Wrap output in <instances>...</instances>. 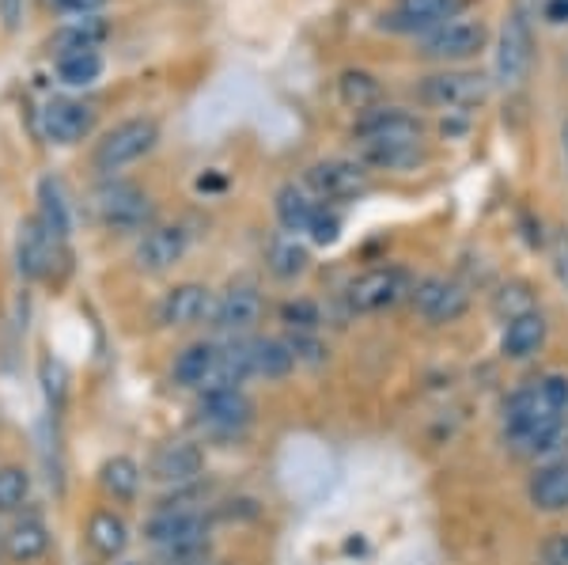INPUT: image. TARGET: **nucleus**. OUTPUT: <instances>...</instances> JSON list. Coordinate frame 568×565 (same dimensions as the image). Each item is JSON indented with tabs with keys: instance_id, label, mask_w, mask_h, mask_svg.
<instances>
[{
	"instance_id": "nucleus-23",
	"label": "nucleus",
	"mask_w": 568,
	"mask_h": 565,
	"mask_svg": "<svg viewBox=\"0 0 568 565\" xmlns=\"http://www.w3.org/2000/svg\"><path fill=\"white\" fill-rule=\"evenodd\" d=\"M246 345V364H251V376L262 380H284L292 369H296V353H292L288 342L281 339H251Z\"/></svg>"
},
{
	"instance_id": "nucleus-32",
	"label": "nucleus",
	"mask_w": 568,
	"mask_h": 565,
	"mask_svg": "<svg viewBox=\"0 0 568 565\" xmlns=\"http://www.w3.org/2000/svg\"><path fill=\"white\" fill-rule=\"evenodd\" d=\"M58 77H61V84H69V88H91L103 77V53L99 50L65 53V58H58Z\"/></svg>"
},
{
	"instance_id": "nucleus-20",
	"label": "nucleus",
	"mask_w": 568,
	"mask_h": 565,
	"mask_svg": "<svg viewBox=\"0 0 568 565\" xmlns=\"http://www.w3.org/2000/svg\"><path fill=\"white\" fill-rule=\"evenodd\" d=\"M546 334H549L546 315L538 312V307H535V312H524V315H516V319H508V323H504L500 353L508 361H530L546 345Z\"/></svg>"
},
{
	"instance_id": "nucleus-24",
	"label": "nucleus",
	"mask_w": 568,
	"mask_h": 565,
	"mask_svg": "<svg viewBox=\"0 0 568 565\" xmlns=\"http://www.w3.org/2000/svg\"><path fill=\"white\" fill-rule=\"evenodd\" d=\"M50 551V527L39 516H20L4 532V554L12 562H39Z\"/></svg>"
},
{
	"instance_id": "nucleus-25",
	"label": "nucleus",
	"mask_w": 568,
	"mask_h": 565,
	"mask_svg": "<svg viewBox=\"0 0 568 565\" xmlns=\"http://www.w3.org/2000/svg\"><path fill=\"white\" fill-rule=\"evenodd\" d=\"M216 357H220V345L213 342H194L186 345V350L175 357V369H171V380H175L179 387H209V380H213L216 372Z\"/></svg>"
},
{
	"instance_id": "nucleus-8",
	"label": "nucleus",
	"mask_w": 568,
	"mask_h": 565,
	"mask_svg": "<svg viewBox=\"0 0 568 565\" xmlns=\"http://www.w3.org/2000/svg\"><path fill=\"white\" fill-rule=\"evenodd\" d=\"M304 182L318 202H353V198H361L372 186L368 168L361 160H345V157L311 163Z\"/></svg>"
},
{
	"instance_id": "nucleus-9",
	"label": "nucleus",
	"mask_w": 568,
	"mask_h": 565,
	"mask_svg": "<svg viewBox=\"0 0 568 565\" xmlns=\"http://www.w3.org/2000/svg\"><path fill=\"white\" fill-rule=\"evenodd\" d=\"M466 12V0H394V8L383 16V31H394V34H425L439 31L444 23L459 20Z\"/></svg>"
},
{
	"instance_id": "nucleus-44",
	"label": "nucleus",
	"mask_w": 568,
	"mask_h": 565,
	"mask_svg": "<svg viewBox=\"0 0 568 565\" xmlns=\"http://www.w3.org/2000/svg\"><path fill=\"white\" fill-rule=\"evenodd\" d=\"M561 137H565V157H568V122H565V133Z\"/></svg>"
},
{
	"instance_id": "nucleus-4",
	"label": "nucleus",
	"mask_w": 568,
	"mask_h": 565,
	"mask_svg": "<svg viewBox=\"0 0 568 565\" xmlns=\"http://www.w3.org/2000/svg\"><path fill=\"white\" fill-rule=\"evenodd\" d=\"M155 141H160V125H155L152 118H130V122L103 133V141L91 152V163H95V171H103V175H118L122 168L149 157L155 149Z\"/></svg>"
},
{
	"instance_id": "nucleus-34",
	"label": "nucleus",
	"mask_w": 568,
	"mask_h": 565,
	"mask_svg": "<svg viewBox=\"0 0 568 565\" xmlns=\"http://www.w3.org/2000/svg\"><path fill=\"white\" fill-rule=\"evenodd\" d=\"M213 562V543L197 539V543H175V546H160L155 551V565H209Z\"/></svg>"
},
{
	"instance_id": "nucleus-3",
	"label": "nucleus",
	"mask_w": 568,
	"mask_h": 565,
	"mask_svg": "<svg viewBox=\"0 0 568 565\" xmlns=\"http://www.w3.org/2000/svg\"><path fill=\"white\" fill-rule=\"evenodd\" d=\"M95 213L103 228L110 232H149L155 224V205L152 198L144 194L141 186H133V182H122V179H110L103 186L95 190Z\"/></svg>"
},
{
	"instance_id": "nucleus-36",
	"label": "nucleus",
	"mask_w": 568,
	"mask_h": 565,
	"mask_svg": "<svg viewBox=\"0 0 568 565\" xmlns=\"http://www.w3.org/2000/svg\"><path fill=\"white\" fill-rule=\"evenodd\" d=\"M42 387H45V398H50L53 410L65 406V395H69V372L61 361H42Z\"/></svg>"
},
{
	"instance_id": "nucleus-15",
	"label": "nucleus",
	"mask_w": 568,
	"mask_h": 565,
	"mask_svg": "<svg viewBox=\"0 0 568 565\" xmlns=\"http://www.w3.org/2000/svg\"><path fill=\"white\" fill-rule=\"evenodd\" d=\"M61 248H65V243L45 232L39 216L23 221L20 235H16V262H20V273L31 281H50L53 266L61 262Z\"/></svg>"
},
{
	"instance_id": "nucleus-43",
	"label": "nucleus",
	"mask_w": 568,
	"mask_h": 565,
	"mask_svg": "<svg viewBox=\"0 0 568 565\" xmlns=\"http://www.w3.org/2000/svg\"><path fill=\"white\" fill-rule=\"evenodd\" d=\"M546 20L549 23H565L568 20V0H546Z\"/></svg>"
},
{
	"instance_id": "nucleus-28",
	"label": "nucleus",
	"mask_w": 568,
	"mask_h": 565,
	"mask_svg": "<svg viewBox=\"0 0 568 565\" xmlns=\"http://www.w3.org/2000/svg\"><path fill=\"white\" fill-rule=\"evenodd\" d=\"M99 486H103L106 497L130 505L141 494V467H136V460H130V455H110L103 467H99Z\"/></svg>"
},
{
	"instance_id": "nucleus-1",
	"label": "nucleus",
	"mask_w": 568,
	"mask_h": 565,
	"mask_svg": "<svg viewBox=\"0 0 568 565\" xmlns=\"http://www.w3.org/2000/svg\"><path fill=\"white\" fill-rule=\"evenodd\" d=\"M568 376L542 372L524 380L504 403V436L519 455H546L565 441Z\"/></svg>"
},
{
	"instance_id": "nucleus-22",
	"label": "nucleus",
	"mask_w": 568,
	"mask_h": 565,
	"mask_svg": "<svg viewBox=\"0 0 568 565\" xmlns=\"http://www.w3.org/2000/svg\"><path fill=\"white\" fill-rule=\"evenodd\" d=\"M110 34V23L103 16H77V20H69L65 27H58L50 39V53L53 58H65V53H80V50H99V42H103Z\"/></svg>"
},
{
	"instance_id": "nucleus-38",
	"label": "nucleus",
	"mask_w": 568,
	"mask_h": 565,
	"mask_svg": "<svg viewBox=\"0 0 568 565\" xmlns=\"http://www.w3.org/2000/svg\"><path fill=\"white\" fill-rule=\"evenodd\" d=\"M307 232L318 248H329V243H337V235H342V221H337V213H329V209L318 205V213H315V221H311Z\"/></svg>"
},
{
	"instance_id": "nucleus-40",
	"label": "nucleus",
	"mask_w": 568,
	"mask_h": 565,
	"mask_svg": "<svg viewBox=\"0 0 568 565\" xmlns=\"http://www.w3.org/2000/svg\"><path fill=\"white\" fill-rule=\"evenodd\" d=\"M42 4L61 16H99V8H106V0H42Z\"/></svg>"
},
{
	"instance_id": "nucleus-17",
	"label": "nucleus",
	"mask_w": 568,
	"mask_h": 565,
	"mask_svg": "<svg viewBox=\"0 0 568 565\" xmlns=\"http://www.w3.org/2000/svg\"><path fill=\"white\" fill-rule=\"evenodd\" d=\"M186 248H190L186 228L152 224L149 232L141 235V243H136L133 259H136V266H141L144 273H163V270L179 266V262L186 259Z\"/></svg>"
},
{
	"instance_id": "nucleus-29",
	"label": "nucleus",
	"mask_w": 568,
	"mask_h": 565,
	"mask_svg": "<svg viewBox=\"0 0 568 565\" xmlns=\"http://www.w3.org/2000/svg\"><path fill=\"white\" fill-rule=\"evenodd\" d=\"M39 221L50 235H58L61 243L69 240L72 232V213L65 202V190H61L58 179H42L39 182Z\"/></svg>"
},
{
	"instance_id": "nucleus-14",
	"label": "nucleus",
	"mask_w": 568,
	"mask_h": 565,
	"mask_svg": "<svg viewBox=\"0 0 568 565\" xmlns=\"http://www.w3.org/2000/svg\"><path fill=\"white\" fill-rule=\"evenodd\" d=\"M95 130V107L84 103V99H69L58 95L42 107V133L45 141L61 144V149H72L84 137Z\"/></svg>"
},
{
	"instance_id": "nucleus-21",
	"label": "nucleus",
	"mask_w": 568,
	"mask_h": 565,
	"mask_svg": "<svg viewBox=\"0 0 568 565\" xmlns=\"http://www.w3.org/2000/svg\"><path fill=\"white\" fill-rule=\"evenodd\" d=\"M527 501L538 513H565L568 508V460H549L530 475Z\"/></svg>"
},
{
	"instance_id": "nucleus-27",
	"label": "nucleus",
	"mask_w": 568,
	"mask_h": 565,
	"mask_svg": "<svg viewBox=\"0 0 568 565\" xmlns=\"http://www.w3.org/2000/svg\"><path fill=\"white\" fill-rule=\"evenodd\" d=\"M273 205H277V221L284 232H307L318 213V198L311 194V190L296 186V182H284Z\"/></svg>"
},
{
	"instance_id": "nucleus-18",
	"label": "nucleus",
	"mask_w": 568,
	"mask_h": 565,
	"mask_svg": "<svg viewBox=\"0 0 568 565\" xmlns=\"http://www.w3.org/2000/svg\"><path fill=\"white\" fill-rule=\"evenodd\" d=\"M213 307H216V300L205 285L182 281V285L163 293L160 307H155V319H160L163 326H194V323L213 319Z\"/></svg>"
},
{
	"instance_id": "nucleus-35",
	"label": "nucleus",
	"mask_w": 568,
	"mask_h": 565,
	"mask_svg": "<svg viewBox=\"0 0 568 565\" xmlns=\"http://www.w3.org/2000/svg\"><path fill=\"white\" fill-rule=\"evenodd\" d=\"M281 323L296 334H315L323 315H318V304H311V300H288V304H281Z\"/></svg>"
},
{
	"instance_id": "nucleus-7",
	"label": "nucleus",
	"mask_w": 568,
	"mask_h": 565,
	"mask_svg": "<svg viewBox=\"0 0 568 565\" xmlns=\"http://www.w3.org/2000/svg\"><path fill=\"white\" fill-rule=\"evenodd\" d=\"M485 42H489V27L481 20H459L444 23L439 31L425 34V39L417 42V53L425 61H439V65H459V61H470L478 58L485 50Z\"/></svg>"
},
{
	"instance_id": "nucleus-31",
	"label": "nucleus",
	"mask_w": 568,
	"mask_h": 565,
	"mask_svg": "<svg viewBox=\"0 0 568 565\" xmlns=\"http://www.w3.org/2000/svg\"><path fill=\"white\" fill-rule=\"evenodd\" d=\"M337 91H342V103L353 107V111H372L379 107V95H383V84L364 69H345L342 80H337Z\"/></svg>"
},
{
	"instance_id": "nucleus-5",
	"label": "nucleus",
	"mask_w": 568,
	"mask_h": 565,
	"mask_svg": "<svg viewBox=\"0 0 568 565\" xmlns=\"http://www.w3.org/2000/svg\"><path fill=\"white\" fill-rule=\"evenodd\" d=\"M530 65H535V34H530V23L524 12H511L500 27L497 39V58H493V84L500 88H519L530 77Z\"/></svg>"
},
{
	"instance_id": "nucleus-2",
	"label": "nucleus",
	"mask_w": 568,
	"mask_h": 565,
	"mask_svg": "<svg viewBox=\"0 0 568 565\" xmlns=\"http://www.w3.org/2000/svg\"><path fill=\"white\" fill-rule=\"evenodd\" d=\"M489 77L474 69H444L420 80L417 95L425 107H436L444 114H470L489 99Z\"/></svg>"
},
{
	"instance_id": "nucleus-39",
	"label": "nucleus",
	"mask_w": 568,
	"mask_h": 565,
	"mask_svg": "<svg viewBox=\"0 0 568 565\" xmlns=\"http://www.w3.org/2000/svg\"><path fill=\"white\" fill-rule=\"evenodd\" d=\"M288 345H292V353H296V364H300V361L323 364V357H326V345L318 342L315 334H292Z\"/></svg>"
},
{
	"instance_id": "nucleus-11",
	"label": "nucleus",
	"mask_w": 568,
	"mask_h": 565,
	"mask_svg": "<svg viewBox=\"0 0 568 565\" xmlns=\"http://www.w3.org/2000/svg\"><path fill=\"white\" fill-rule=\"evenodd\" d=\"M254 422V403L243 387H213V391H201V403H197V425L205 433L216 436H232L243 433L246 425Z\"/></svg>"
},
{
	"instance_id": "nucleus-13",
	"label": "nucleus",
	"mask_w": 568,
	"mask_h": 565,
	"mask_svg": "<svg viewBox=\"0 0 568 565\" xmlns=\"http://www.w3.org/2000/svg\"><path fill=\"white\" fill-rule=\"evenodd\" d=\"M209 527H213L209 513H201L194 505H163L160 513H152L149 524H144V539L160 551V546L209 539Z\"/></svg>"
},
{
	"instance_id": "nucleus-33",
	"label": "nucleus",
	"mask_w": 568,
	"mask_h": 565,
	"mask_svg": "<svg viewBox=\"0 0 568 565\" xmlns=\"http://www.w3.org/2000/svg\"><path fill=\"white\" fill-rule=\"evenodd\" d=\"M31 501V475L27 467H0V513H20V508Z\"/></svg>"
},
{
	"instance_id": "nucleus-30",
	"label": "nucleus",
	"mask_w": 568,
	"mask_h": 565,
	"mask_svg": "<svg viewBox=\"0 0 568 565\" xmlns=\"http://www.w3.org/2000/svg\"><path fill=\"white\" fill-rule=\"evenodd\" d=\"M265 266H270V273L277 281H296L300 273H307L311 254L296 235H277V240L270 243V251H265Z\"/></svg>"
},
{
	"instance_id": "nucleus-6",
	"label": "nucleus",
	"mask_w": 568,
	"mask_h": 565,
	"mask_svg": "<svg viewBox=\"0 0 568 565\" xmlns=\"http://www.w3.org/2000/svg\"><path fill=\"white\" fill-rule=\"evenodd\" d=\"M409 293H414V278L402 266H372V270H364L361 278L349 281L345 300H349L353 312L375 315V312H387V307L406 300Z\"/></svg>"
},
{
	"instance_id": "nucleus-16",
	"label": "nucleus",
	"mask_w": 568,
	"mask_h": 565,
	"mask_svg": "<svg viewBox=\"0 0 568 565\" xmlns=\"http://www.w3.org/2000/svg\"><path fill=\"white\" fill-rule=\"evenodd\" d=\"M205 475V452L194 441H175L163 444V448L152 452L149 460V478L160 482V486H194V482Z\"/></svg>"
},
{
	"instance_id": "nucleus-37",
	"label": "nucleus",
	"mask_w": 568,
	"mask_h": 565,
	"mask_svg": "<svg viewBox=\"0 0 568 565\" xmlns=\"http://www.w3.org/2000/svg\"><path fill=\"white\" fill-rule=\"evenodd\" d=\"M546 254H549V266H554V278L568 289V228H554L549 232Z\"/></svg>"
},
{
	"instance_id": "nucleus-19",
	"label": "nucleus",
	"mask_w": 568,
	"mask_h": 565,
	"mask_svg": "<svg viewBox=\"0 0 568 565\" xmlns=\"http://www.w3.org/2000/svg\"><path fill=\"white\" fill-rule=\"evenodd\" d=\"M262 293L254 285H232L224 296L216 300L213 307V326L220 334H232V339H243L258 326L262 319Z\"/></svg>"
},
{
	"instance_id": "nucleus-26",
	"label": "nucleus",
	"mask_w": 568,
	"mask_h": 565,
	"mask_svg": "<svg viewBox=\"0 0 568 565\" xmlns=\"http://www.w3.org/2000/svg\"><path fill=\"white\" fill-rule=\"evenodd\" d=\"M88 546L106 562L122 558L125 546H130V527H125V521L118 513L99 508V513H91V521H88Z\"/></svg>"
},
{
	"instance_id": "nucleus-12",
	"label": "nucleus",
	"mask_w": 568,
	"mask_h": 565,
	"mask_svg": "<svg viewBox=\"0 0 568 565\" xmlns=\"http://www.w3.org/2000/svg\"><path fill=\"white\" fill-rule=\"evenodd\" d=\"M414 312L433 326H444V323H459V319L470 312V293L452 278H425L414 285Z\"/></svg>"
},
{
	"instance_id": "nucleus-41",
	"label": "nucleus",
	"mask_w": 568,
	"mask_h": 565,
	"mask_svg": "<svg viewBox=\"0 0 568 565\" xmlns=\"http://www.w3.org/2000/svg\"><path fill=\"white\" fill-rule=\"evenodd\" d=\"M542 562L546 565H568V532L549 535L542 543Z\"/></svg>"
},
{
	"instance_id": "nucleus-42",
	"label": "nucleus",
	"mask_w": 568,
	"mask_h": 565,
	"mask_svg": "<svg viewBox=\"0 0 568 565\" xmlns=\"http://www.w3.org/2000/svg\"><path fill=\"white\" fill-rule=\"evenodd\" d=\"M20 20H23V0H0V23H4V31H20Z\"/></svg>"
},
{
	"instance_id": "nucleus-10",
	"label": "nucleus",
	"mask_w": 568,
	"mask_h": 565,
	"mask_svg": "<svg viewBox=\"0 0 568 565\" xmlns=\"http://www.w3.org/2000/svg\"><path fill=\"white\" fill-rule=\"evenodd\" d=\"M356 144H425V122L402 107H372L356 118Z\"/></svg>"
}]
</instances>
